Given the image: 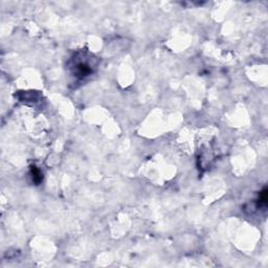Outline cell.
<instances>
[{
	"label": "cell",
	"instance_id": "obj_1",
	"mask_svg": "<svg viewBox=\"0 0 268 268\" xmlns=\"http://www.w3.org/2000/svg\"><path fill=\"white\" fill-rule=\"evenodd\" d=\"M260 205H266L267 203V190L264 189V191L260 194Z\"/></svg>",
	"mask_w": 268,
	"mask_h": 268
}]
</instances>
